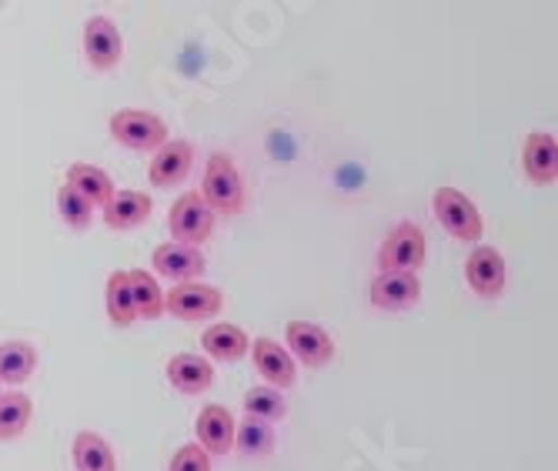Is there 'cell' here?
I'll list each match as a JSON object with an SVG mask.
<instances>
[{"mask_svg": "<svg viewBox=\"0 0 558 471\" xmlns=\"http://www.w3.org/2000/svg\"><path fill=\"white\" fill-rule=\"evenodd\" d=\"M201 201L211 207V215L218 218H238L244 212V181L238 174L234 157L225 150H215L205 165V181H201Z\"/></svg>", "mask_w": 558, "mask_h": 471, "instance_id": "6da1fadb", "label": "cell"}, {"mask_svg": "<svg viewBox=\"0 0 558 471\" xmlns=\"http://www.w3.org/2000/svg\"><path fill=\"white\" fill-rule=\"evenodd\" d=\"M425 265V231L412 221H401L378 251L381 275H415Z\"/></svg>", "mask_w": 558, "mask_h": 471, "instance_id": "7a4b0ae2", "label": "cell"}, {"mask_svg": "<svg viewBox=\"0 0 558 471\" xmlns=\"http://www.w3.org/2000/svg\"><path fill=\"white\" fill-rule=\"evenodd\" d=\"M435 218L441 221V228L451 234V238H459L465 244H475L482 238V215H478V207L459 191V188H438L435 191Z\"/></svg>", "mask_w": 558, "mask_h": 471, "instance_id": "3957f363", "label": "cell"}, {"mask_svg": "<svg viewBox=\"0 0 558 471\" xmlns=\"http://www.w3.org/2000/svg\"><path fill=\"white\" fill-rule=\"evenodd\" d=\"M168 228H171V238L174 244H184V247H201L211 234H215V215L211 207L201 201V194H181L171 207L168 215Z\"/></svg>", "mask_w": 558, "mask_h": 471, "instance_id": "277c9868", "label": "cell"}, {"mask_svg": "<svg viewBox=\"0 0 558 471\" xmlns=\"http://www.w3.org/2000/svg\"><path fill=\"white\" fill-rule=\"evenodd\" d=\"M111 137L128 150H158L168 141V124L150 111L121 108L111 114Z\"/></svg>", "mask_w": 558, "mask_h": 471, "instance_id": "5b68a950", "label": "cell"}, {"mask_svg": "<svg viewBox=\"0 0 558 471\" xmlns=\"http://www.w3.org/2000/svg\"><path fill=\"white\" fill-rule=\"evenodd\" d=\"M221 304H225V294L205 281H184L165 294V311H171L181 322H208L221 311Z\"/></svg>", "mask_w": 558, "mask_h": 471, "instance_id": "8992f818", "label": "cell"}, {"mask_svg": "<svg viewBox=\"0 0 558 471\" xmlns=\"http://www.w3.org/2000/svg\"><path fill=\"white\" fill-rule=\"evenodd\" d=\"M84 55L90 68L97 71H114L124 58V37L118 24L105 14H97L84 24Z\"/></svg>", "mask_w": 558, "mask_h": 471, "instance_id": "52a82bcc", "label": "cell"}, {"mask_svg": "<svg viewBox=\"0 0 558 471\" xmlns=\"http://www.w3.org/2000/svg\"><path fill=\"white\" fill-rule=\"evenodd\" d=\"M288 335V354L298 358L304 369H322V364H328L335 358V341L331 335L315 325V322H288L284 328Z\"/></svg>", "mask_w": 558, "mask_h": 471, "instance_id": "ba28073f", "label": "cell"}, {"mask_svg": "<svg viewBox=\"0 0 558 471\" xmlns=\"http://www.w3.org/2000/svg\"><path fill=\"white\" fill-rule=\"evenodd\" d=\"M194 168V147L191 141H165L158 150H155V161L147 168V178L155 188H178Z\"/></svg>", "mask_w": 558, "mask_h": 471, "instance_id": "9c48e42d", "label": "cell"}, {"mask_svg": "<svg viewBox=\"0 0 558 471\" xmlns=\"http://www.w3.org/2000/svg\"><path fill=\"white\" fill-rule=\"evenodd\" d=\"M465 278H469V288L485 298V301H495L501 298L505 291V257L498 254V247H475L465 261Z\"/></svg>", "mask_w": 558, "mask_h": 471, "instance_id": "30bf717a", "label": "cell"}, {"mask_svg": "<svg viewBox=\"0 0 558 471\" xmlns=\"http://www.w3.org/2000/svg\"><path fill=\"white\" fill-rule=\"evenodd\" d=\"M247 348H251V358H255L258 375L268 382V388L284 391L294 385L298 369H294V358L284 351V345H278L275 338H255Z\"/></svg>", "mask_w": 558, "mask_h": 471, "instance_id": "8fae6325", "label": "cell"}, {"mask_svg": "<svg viewBox=\"0 0 558 471\" xmlns=\"http://www.w3.org/2000/svg\"><path fill=\"white\" fill-rule=\"evenodd\" d=\"M522 168L532 184L551 188L558 181V144L548 131H532L522 144Z\"/></svg>", "mask_w": 558, "mask_h": 471, "instance_id": "7c38bea8", "label": "cell"}, {"mask_svg": "<svg viewBox=\"0 0 558 471\" xmlns=\"http://www.w3.org/2000/svg\"><path fill=\"white\" fill-rule=\"evenodd\" d=\"M150 265H155V271L165 275L168 281L184 285V281H197L201 275H205L208 261H205V254H201L197 247H184V244L168 241V244H158L155 247V257H150Z\"/></svg>", "mask_w": 558, "mask_h": 471, "instance_id": "4fadbf2b", "label": "cell"}, {"mask_svg": "<svg viewBox=\"0 0 558 471\" xmlns=\"http://www.w3.org/2000/svg\"><path fill=\"white\" fill-rule=\"evenodd\" d=\"M234 414L225 404H205L197 414V445L205 448L211 458L215 455H228L234 448Z\"/></svg>", "mask_w": 558, "mask_h": 471, "instance_id": "5bb4252c", "label": "cell"}, {"mask_svg": "<svg viewBox=\"0 0 558 471\" xmlns=\"http://www.w3.org/2000/svg\"><path fill=\"white\" fill-rule=\"evenodd\" d=\"M378 311H409L422 301L418 275H378L368 288Z\"/></svg>", "mask_w": 558, "mask_h": 471, "instance_id": "9a60e30c", "label": "cell"}, {"mask_svg": "<svg viewBox=\"0 0 558 471\" xmlns=\"http://www.w3.org/2000/svg\"><path fill=\"white\" fill-rule=\"evenodd\" d=\"M150 212H155V201H150V194L114 191V197L105 207V225L111 231H131V228H141L150 218Z\"/></svg>", "mask_w": 558, "mask_h": 471, "instance_id": "2e32d148", "label": "cell"}, {"mask_svg": "<svg viewBox=\"0 0 558 471\" xmlns=\"http://www.w3.org/2000/svg\"><path fill=\"white\" fill-rule=\"evenodd\" d=\"M165 372H168V382L184 395H201V391H208L215 382L211 361L201 358V354H174L165 364Z\"/></svg>", "mask_w": 558, "mask_h": 471, "instance_id": "e0dca14e", "label": "cell"}, {"mask_svg": "<svg viewBox=\"0 0 558 471\" xmlns=\"http://www.w3.org/2000/svg\"><path fill=\"white\" fill-rule=\"evenodd\" d=\"M68 188L77 191L90 207H108V201L114 197V181L108 178V171H100L97 165L87 161L68 168Z\"/></svg>", "mask_w": 558, "mask_h": 471, "instance_id": "ac0fdd59", "label": "cell"}, {"mask_svg": "<svg viewBox=\"0 0 558 471\" xmlns=\"http://www.w3.org/2000/svg\"><path fill=\"white\" fill-rule=\"evenodd\" d=\"M37 372V348L27 341L0 345V385H24Z\"/></svg>", "mask_w": 558, "mask_h": 471, "instance_id": "d6986e66", "label": "cell"}, {"mask_svg": "<svg viewBox=\"0 0 558 471\" xmlns=\"http://www.w3.org/2000/svg\"><path fill=\"white\" fill-rule=\"evenodd\" d=\"M71 455H74V468L77 471H118L111 445L100 438L97 432H77Z\"/></svg>", "mask_w": 558, "mask_h": 471, "instance_id": "ffe728a7", "label": "cell"}, {"mask_svg": "<svg viewBox=\"0 0 558 471\" xmlns=\"http://www.w3.org/2000/svg\"><path fill=\"white\" fill-rule=\"evenodd\" d=\"M247 345H251V338L238 325H228V322L211 325V328H205V335H201V348L218 361H241L247 354Z\"/></svg>", "mask_w": 558, "mask_h": 471, "instance_id": "44dd1931", "label": "cell"}, {"mask_svg": "<svg viewBox=\"0 0 558 471\" xmlns=\"http://www.w3.org/2000/svg\"><path fill=\"white\" fill-rule=\"evenodd\" d=\"M128 285H131V301H134L137 318H144V322L161 318V314H165V294L158 288V278L147 275L144 268H134V271H128Z\"/></svg>", "mask_w": 558, "mask_h": 471, "instance_id": "7402d4cb", "label": "cell"}, {"mask_svg": "<svg viewBox=\"0 0 558 471\" xmlns=\"http://www.w3.org/2000/svg\"><path fill=\"white\" fill-rule=\"evenodd\" d=\"M34 401L24 391H0V442H14L31 425Z\"/></svg>", "mask_w": 558, "mask_h": 471, "instance_id": "603a6c76", "label": "cell"}, {"mask_svg": "<svg viewBox=\"0 0 558 471\" xmlns=\"http://www.w3.org/2000/svg\"><path fill=\"white\" fill-rule=\"evenodd\" d=\"M234 448L244 458H268L275 451V432H271V425L244 414V422L234 425Z\"/></svg>", "mask_w": 558, "mask_h": 471, "instance_id": "cb8c5ba5", "label": "cell"}, {"mask_svg": "<svg viewBox=\"0 0 558 471\" xmlns=\"http://www.w3.org/2000/svg\"><path fill=\"white\" fill-rule=\"evenodd\" d=\"M105 298H108V318L118 328H131L137 322V311H134V301H131V285H128V271H114L108 278Z\"/></svg>", "mask_w": 558, "mask_h": 471, "instance_id": "d4e9b609", "label": "cell"}, {"mask_svg": "<svg viewBox=\"0 0 558 471\" xmlns=\"http://www.w3.org/2000/svg\"><path fill=\"white\" fill-rule=\"evenodd\" d=\"M244 414L247 418H258V422H281V418L288 414V401L281 391L268 388V385H258L244 391Z\"/></svg>", "mask_w": 558, "mask_h": 471, "instance_id": "484cf974", "label": "cell"}, {"mask_svg": "<svg viewBox=\"0 0 558 471\" xmlns=\"http://www.w3.org/2000/svg\"><path fill=\"white\" fill-rule=\"evenodd\" d=\"M58 212H61L64 225H71L74 231H84V228H90V221H94V207H90L77 191H71L68 184L58 191Z\"/></svg>", "mask_w": 558, "mask_h": 471, "instance_id": "4316f807", "label": "cell"}, {"mask_svg": "<svg viewBox=\"0 0 558 471\" xmlns=\"http://www.w3.org/2000/svg\"><path fill=\"white\" fill-rule=\"evenodd\" d=\"M168 471H211V455L201 448L197 442L191 445H181L168 464Z\"/></svg>", "mask_w": 558, "mask_h": 471, "instance_id": "83f0119b", "label": "cell"}]
</instances>
